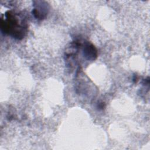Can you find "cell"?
<instances>
[{
	"mask_svg": "<svg viewBox=\"0 0 150 150\" xmlns=\"http://www.w3.org/2000/svg\"><path fill=\"white\" fill-rule=\"evenodd\" d=\"M104 107H105V104H104V103H99L98 104V108H99L103 109Z\"/></svg>",
	"mask_w": 150,
	"mask_h": 150,
	"instance_id": "obj_4",
	"label": "cell"
},
{
	"mask_svg": "<svg viewBox=\"0 0 150 150\" xmlns=\"http://www.w3.org/2000/svg\"><path fill=\"white\" fill-rule=\"evenodd\" d=\"M38 5H34L36 7L33 9L32 13L34 16L39 19H42L45 18L47 14V5L42 4V2L40 1V4H39V2H36Z\"/></svg>",
	"mask_w": 150,
	"mask_h": 150,
	"instance_id": "obj_3",
	"label": "cell"
},
{
	"mask_svg": "<svg viewBox=\"0 0 150 150\" xmlns=\"http://www.w3.org/2000/svg\"><path fill=\"white\" fill-rule=\"evenodd\" d=\"M1 30L5 33L10 34L15 39H22L26 33L27 25L24 18L11 11L5 12L4 18H1Z\"/></svg>",
	"mask_w": 150,
	"mask_h": 150,
	"instance_id": "obj_1",
	"label": "cell"
},
{
	"mask_svg": "<svg viewBox=\"0 0 150 150\" xmlns=\"http://www.w3.org/2000/svg\"><path fill=\"white\" fill-rule=\"evenodd\" d=\"M83 54L87 60H94L97 56V52L93 45L86 42L83 47Z\"/></svg>",
	"mask_w": 150,
	"mask_h": 150,
	"instance_id": "obj_2",
	"label": "cell"
}]
</instances>
